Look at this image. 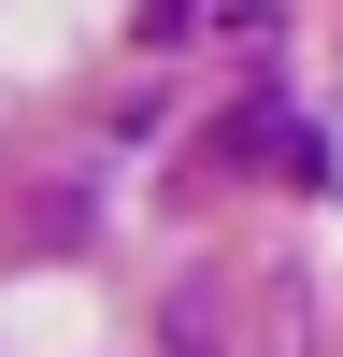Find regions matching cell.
<instances>
[{
	"label": "cell",
	"instance_id": "1",
	"mask_svg": "<svg viewBox=\"0 0 343 357\" xmlns=\"http://www.w3.org/2000/svg\"><path fill=\"white\" fill-rule=\"evenodd\" d=\"M143 29H158V43H172V29H200V0H158V15H143Z\"/></svg>",
	"mask_w": 343,
	"mask_h": 357
}]
</instances>
